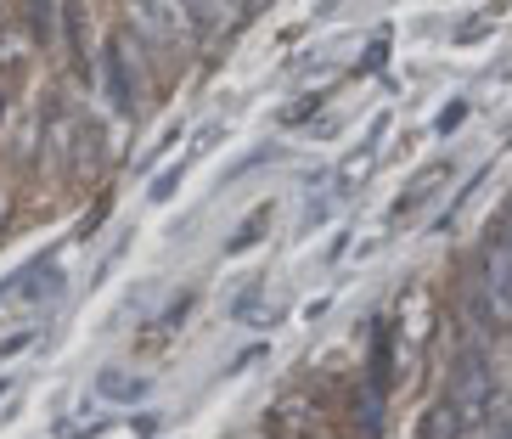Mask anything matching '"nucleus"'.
Segmentation results:
<instances>
[{"instance_id": "20e7f679", "label": "nucleus", "mask_w": 512, "mask_h": 439, "mask_svg": "<svg viewBox=\"0 0 512 439\" xmlns=\"http://www.w3.org/2000/svg\"><path fill=\"white\" fill-rule=\"evenodd\" d=\"M0 113H6V107H0Z\"/></svg>"}, {"instance_id": "7ed1b4c3", "label": "nucleus", "mask_w": 512, "mask_h": 439, "mask_svg": "<svg viewBox=\"0 0 512 439\" xmlns=\"http://www.w3.org/2000/svg\"><path fill=\"white\" fill-rule=\"evenodd\" d=\"M0 214H6V197H0Z\"/></svg>"}, {"instance_id": "f257e3e1", "label": "nucleus", "mask_w": 512, "mask_h": 439, "mask_svg": "<svg viewBox=\"0 0 512 439\" xmlns=\"http://www.w3.org/2000/svg\"><path fill=\"white\" fill-rule=\"evenodd\" d=\"M102 394H107V400H141V394H147V378H124V372H107V378H102Z\"/></svg>"}, {"instance_id": "f03ea898", "label": "nucleus", "mask_w": 512, "mask_h": 439, "mask_svg": "<svg viewBox=\"0 0 512 439\" xmlns=\"http://www.w3.org/2000/svg\"><path fill=\"white\" fill-rule=\"evenodd\" d=\"M192 6H197V12H203V17H220V23H226V17L237 12L242 0H192Z\"/></svg>"}]
</instances>
